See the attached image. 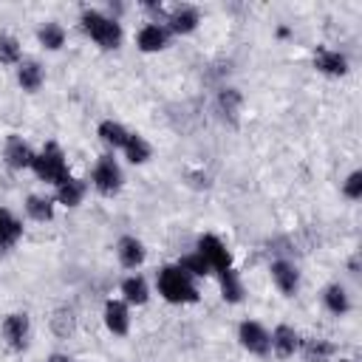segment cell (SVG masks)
Here are the masks:
<instances>
[{
    "label": "cell",
    "mask_w": 362,
    "mask_h": 362,
    "mask_svg": "<svg viewBox=\"0 0 362 362\" xmlns=\"http://www.w3.org/2000/svg\"><path fill=\"white\" fill-rule=\"evenodd\" d=\"M82 34L102 51H119L124 42V28L116 17H110L105 8H82L79 14Z\"/></svg>",
    "instance_id": "cell-1"
},
{
    "label": "cell",
    "mask_w": 362,
    "mask_h": 362,
    "mask_svg": "<svg viewBox=\"0 0 362 362\" xmlns=\"http://www.w3.org/2000/svg\"><path fill=\"white\" fill-rule=\"evenodd\" d=\"M156 288H158L161 300H167L170 305H192L201 300L198 280H192L178 263H164L156 272Z\"/></svg>",
    "instance_id": "cell-2"
},
{
    "label": "cell",
    "mask_w": 362,
    "mask_h": 362,
    "mask_svg": "<svg viewBox=\"0 0 362 362\" xmlns=\"http://www.w3.org/2000/svg\"><path fill=\"white\" fill-rule=\"evenodd\" d=\"M31 173H34V175H37L42 184H48V187L62 184V181L71 175L65 150H62L57 141H45V144L37 150V156H34Z\"/></svg>",
    "instance_id": "cell-3"
},
{
    "label": "cell",
    "mask_w": 362,
    "mask_h": 362,
    "mask_svg": "<svg viewBox=\"0 0 362 362\" xmlns=\"http://www.w3.org/2000/svg\"><path fill=\"white\" fill-rule=\"evenodd\" d=\"M90 187H93L102 198H113V195H119V189L124 187V170H122L116 153H102V156L93 161V170H90Z\"/></svg>",
    "instance_id": "cell-4"
},
{
    "label": "cell",
    "mask_w": 362,
    "mask_h": 362,
    "mask_svg": "<svg viewBox=\"0 0 362 362\" xmlns=\"http://www.w3.org/2000/svg\"><path fill=\"white\" fill-rule=\"evenodd\" d=\"M0 337L11 351H25L31 342V317L25 311H8L0 322Z\"/></svg>",
    "instance_id": "cell-5"
},
{
    "label": "cell",
    "mask_w": 362,
    "mask_h": 362,
    "mask_svg": "<svg viewBox=\"0 0 362 362\" xmlns=\"http://www.w3.org/2000/svg\"><path fill=\"white\" fill-rule=\"evenodd\" d=\"M238 342L246 354L252 356H272V339H269V328L257 320H243L238 325Z\"/></svg>",
    "instance_id": "cell-6"
},
{
    "label": "cell",
    "mask_w": 362,
    "mask_h": 362,
    "mask_svg": "<svg viewBox=\"0 0 362 362\" xmlns=\"http://www.w3.org/2000/svg\"><path fill=\"white\" fill-rule=\"evenodd\" d=\"M195 252L209 263L212 274H218V272H223V269L232 266V252H229V246H226L215 232H204V235H198V240H195Z\"/></svg>",
    "instance_id": "cell-7"
},
{
    "label": "cell",
    "mask_w": 362,
    "mask_h": 362,
    "mask_svg": "<svg viewBox=\"0 0 362 362\" xmlns=\"http://www.w3.org/2000/svg\"><path fill=\"white\" fill-rule=\"evenodd\" d=\"M0 156H3V164L8 167V170H14V173H23V170H31V164H34V156H37V150L23 139V136H17V133H8L6 136V141H3V150H0Z\"/></svg>",
    "instance_id": "cell-8"
},
{
    "label": "cell",
    "mask_w": 362,
    "mask_h": 362,
    "mask_svg": "<svg viewBox=\"0 0 362 362\" xmlns=\"http://www.w3.org/2000/svg\"><path fill=\"white\" fill-rule=\"evenodd\" d=\"M269 277H272V286L283 294V297H297L300 291V283H303V274L297 269L294 260H286V257H277L269 263Z\"/></svg>",
    "instance_id": "cell-9"
},
{
    "label": "cell",
    "mask_w": 362,
    "mask_h": 362,
    "mask_svg": "<svg viewBox=\"0 0 362 362\" xmlns=\"http://www.w3.org/2000/svg\"><path fill=\"white\" fill-rule=\"evenodd\" d=\"M164 25L173 37H189L198 31L201 25V8L198 6H189V3H181V6H173L167 8V17H164Z\"/></svg>",
    "instance_id": "cell-10"
},
{
    "label": "cell",
    "mask_w": 362,
    "mask_h": 362,
    "mask_svg": "<svg viewBox=\"0 0 362 362\" xmlns=\"http://www.w3.org/2000/svg\"><path fill=\"white\" fill-rule=\"evenodd\" d=\"M311 62H314V71H317V74L331 76V79L348 76V71H351L348 54H342V51H337V48H328V45H317L314 54H311Z\"/></svg>",
    "instance_id": "cell-11"
},
{
    "label": "cell",
    "mask_w": 362,
    "mask_h": 362,
    "mask_svg": "<svg viewBox=\"0 0 362 362\" xmlns=\"http://www.w3.org/2000/svg\"><path fill=\"white\" fill-rule=\"evenodd\" d=\"M113 252H116L119 266L127 269V272H139V269L144 266V260H147V246H144V240L136 238V235H119Z\"/></svg>",
    "instance_id": "cell-12"
},
{
    "label": "cell",
    "mask_w": 362,
    "mask_h": 362,
    "mask_svg": "<svg viewBox=\"0 0 362 362\" xmlns=\"http://www.w3.org/2000/svg\"><path fill=\"white\" fill-rule=\"evenodd\" d=\"M170 42H173V34L167 31L164 23L147 20V23L136 31V48H139L141 54H161V51L170 48Z\"/></svg>",
    "instance_id": "cell-13"
},
{
    "label": "cell",
    "mask_w": 362,
    "mask_h": 362,
    "mask_svg": "<svg viewBox=\"0 0 362 362\" xmlns=\"http://www.w3.org/2000/svg\"><path fill=\"white\" fill-rule=\"evenodd\" d=\"M102 322H105L107 334H113V337H127V334H130V322H133L130 305H127L122 297L105 300V305H102Z\"/></svg>",
    "instance_id": "cell-14"
},
{
    "label": "cell",
    "mask_w": 362,
    "mask_h": 362,
    "mask_svg": "<svg viewBox=\"0 0 362 362\" xmlns=\"http://www.w3.org/2000/svg\"><path fill=\"white\" fill-rule=\"evenodd\" d=\"M269 339H272V354H274L277 359H291V356L300 351V342H303L300 331H297L294 325H288V322L274 325V328L269 331Z\"/></svg>",
    "instance_id": "cell-15"
},
{
    "label": "cell",
    "mask_w": 362,
    "mask_h": 362,
    "mask_svg": "<svg viewBox=\"0 0 362 362\" xmlns=\"http://www.w3.org/2000/svg\"><path fill=\"white\" fill-rule=\"evenodd\" d=\"M320 297H322V308H325L328 314H334V317H345V314H351V308H354L351 291H348V286L339 283V280L328 283Z\"/></svg>",
    "instance_id": "cell-16"
},
{
    "label": "cell",
    "mask_w": 362,
    "mask_h": 362,
    "mask_svg": "<svg viewBox=\"0 0 362 362\" xmlns=\"http://www.w3.org/2000/svg\"><path fill=\"white\" fill-rule=\"evenodd\" d=\"M119 294H122V300L133 308H139V305H147V300H150V283H147V277L144 274H139V272H130L127 277H122V283H119Z\"/></svg>",
    "instance_id": "cell-17"
},
{
    "label": "cell",
    "mask_w": 362,
    "mask_h": 362,
    "mask_svg": "<svg viewBox=\"0 0 362 362\" xmlns=\"http://www.w3.org/2000/svg\"><path fill=\"white\" fill-rule=\"evenodd\" d=\"M14 76L25 93H37L45 85V68L40 59H31V57H23V62L14 68Z\"/></svg>",
    "instance_id": "cell-18"
},
{
    "label": "cell",
    "mask_w": 362,
    "mask_h": 362,
    "mask_svg": "<svg viewBox=\"0 0 362 362\" xmlns=\"http://www.w3.org/2000/svg\"><path fill=\"white\" fill-rule=\"evenodd\" d=\"M88 195V181L76 178V175H68L62 184L54 187V201L65 209H76Z\"/></svg>",
    "instance_id": "cell-19"
},
{
    "label": "cell",
    "mask_w": 362,
    "mask_h": 362,
    "mask_svg": "<svg viewBox=\"0 0 362 362\" xmlns=\"http://www.w3.org/2000/svg\"><path fill=\"white\" fill-rule=\"evenodd\" d=\"M23 209H25V218L28 221L48 223V221H54L57 201H54V195H45V192H28L25 201H23Z\"/></svg>",
    "instance_id": "cell-20"
},
{
    "label": "cell",
    "mask_w": 362,
    "mask_h": 362,
    "mask_svg": "<svg viewBox=\"0 0 362 362\" xmlns=\"http://www.w3.org/2000/svg\"><path fill=\"white\" fill-rule=\"evenodd\" d=\"M96 136H99V141L107 147V153H122V147H124L130 130H127L122 122H116V119H102V122L96 124Z\"/></svg>",
    "instance_id": "cell-21"
},
{
    "label": "cell",
    "mask_w": 362,
    "mask_h": 362,
    "mask_svg": "<svg viewBox=\"0 0 362 362\" xmlns=\"http://www.w3.org/2000/svg\"><path fill=\"white\" fill-rule=\"evenodd\" d=\"M215 277H218V288H221V297H223V303H229V305H238V303H243V294H246V288H243V280H240V274H238V269H235V266H229V269L218 272Z\"/></svg>",
    "instance_id": "cell-22"
},
{
    "label": "cell",
    "mask_w": 362,
    "mask_h": 362,
    "mask_svg": "<svg viewBox=\"0 0 362 362\" xmlns=\"http://www.w3.org/2000/svg\"><path fill=\"white\" fill-rule=\"evenodd\" d=\"M122 156H124L127 164L141 167V164H147V161L153 158V144H150L141 133H133V130H130V136H127V141H124V147H122Z\"/></svg>",
    "instance_id": "cell-23"
},
{
    "label": "cell",
    "mask_w": 362,
    "mask_h": 362,
    "mask_svg": "<svg viewBox=\"0 0 362 362\" xmlns=\"http://www.w3.org/2000/svg\"><path fill=\"white\" fill-rule=\"evenodd\" d=\"M240 107H243V96H240V90H238V88L226 85V88H221V90H218V96H215V110H218L223 119L238 122Z\"/></svg>",
    "instance_id": "cell-24"
},
{
    "label": "cell",
    "mask_w": 362,
    "mask_h": 362,
    "mask_svg": "<svg viewBox=\"0 0 362 362\" xmlns=\"http://www.w3.org/2000/svg\"><path fill=\"white\" fill-rule=\"evenodd\" d=\"M20 238H23V221L8 206H0V249L17 246Z\"/></svg>",
    "instance_id": "cell-25"
},
{
    "label": "cell",
    "mask_w": 362,
    "mask_h": 362,
    "mask_svg": "<svg viewBox=\"0 0 362 362\" xmlns=\"http://www.w3.org/2000/svg\"><path fill=\"white\" fill-rule=\"evenodd\" d=\"M297 354L305 362H331V356L337 354V348L328 339H322V337H308V339L300 342V351Z\"/></svg>",
    "instance_id": "cell-26"
},
{
    "label": "cell",
    "mask_w": 362,
    "mask_h": 362,
    "mask_svg": "<svg viewBox=\"0 0 362 362\" xmlns=\"http://www.w3.org/2000/svg\"><path fill=\"white\" fill-rule=\"evenodd\" d=\"M37 42L45 48V51H59L62 45H65V28H62V23H57V20H45V23H40V28H37Z\"/></svg>",
    "instance_id": "cell-27"
},
{
    "label": "cell",
    "mask_w": 362,
    "mask_h": 362,
    "mask_svg": "<svg viewBox=\"0 0 362 362\" xmlns=\"http://www.w3.org/2000/svg\"><path fill=\"white\" fill-rule=\"evenodd\" d=\"M192 280H201V277H212V269H209V263L192 249V252H187V255H181L178 260H175Z\"/></svg>",
    "instance_id": "cell-28"
},
{
    "label": "cell",
    "mask_w": 362,
    "mask_h": 362,
    "mask_svg": "<svg viewBox=\"0 0 362 362\" xmlns=\"http://www.w3.org/2000/svg\"><path fill=\"white\" fill-rule=\"evenodd\" d=\"M20 62H23L20 40H17V37H11V34H0V65L17 68Z\"/></svg>",
    "instance_id": "cell-29"
},
{
    "label": "cell",
    "mask_w": 362,
    "mask_h": 362,
    "mask_svg": "<svg viewBox=\"0 0 362 362\" xmlns=\"http://www.w3.org/2000/svg\"><path fill=\"white\" fill-rule=\"evenodd\" d=\"M51 328L59 334V337H68L74 328H76V317L71 308H57L54 317H51Z\"/></svg>",
    "instance_id": "cell-30"
},
{
    "label": "cell",
    "mask_w": 362,
    "mask_h": 362,
    "mask_svg": "<svg viewBox=\"0 0 362 362\" xmlns=\"http://www.w3.org/2000/svg\"><path fill=\"white\" fill-rule=\"evenodd\" d=\"M342 195L348 201H359L362 198V170H351L342 181Z\"/></svg>",
    "instance_id": "cell-31"
},
{
    "label": "cell",
    "mask_w": 362,
    "mask_h": 362,
    "mask_svg": "<svg viewBox=\"0 0 362 362\" xmlns=\"http://www.w3.org/2000/svg\"><path fill=\"white\" fill-rule=\"evenodd\" d=\"M45 362H76L71 354H62V351H54V354H48V359Z\"/></svg>",
    "instance_id": "cell-32"
},
{
    "label": "cell",
    "mask_w": 362,
    "mask_h": 362,
    "mask_svg": "<svg viewBox=\"0 0 362 362\" xmlns=\"http://www.w3.org/2000/svg\"><path fill=\"white\" fill-rule=\"evenodd\" d=\"M339 362H351V359H339Z\"/></svg>",
    "instance_id": "cell-33"
}]
</instances>
